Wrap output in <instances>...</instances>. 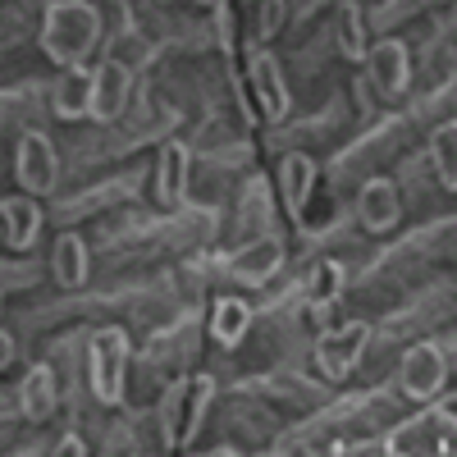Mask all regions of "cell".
I'll use <instances>...</instances> for the list:
<instances>
[{
  "mask_svg": "<svg viewBox=\"0 0 457 457\" xmlns=\"http://www.w3.org/2000/svg\"><path fill=\"white\" fill-rule=\"evenodd\" d=\"M101 46V14L87 0H55L42 14V51L60 69H79Z\"/></svg>",
  "mask_w": 457,
  "mask_h": 457,
  "instance_id": "cell-1",
  "label": "cell"
},
{
  "mask_svg": "<svg viewBox=\"0 0 457 457\" xmlns=\"http://www.w3.org/2000/svg\"><path fill=\"white\" fill-rule=\"evenodd\" d=\"M211 398H215V379L211 375H179L174 385L161 394V435H165L170 448H187L197 439Z\"/></svg>",
  "mask_w": 457,
  "mask_h": 457,
  "instance_id": "cell-2",
  "label": "cell"
},
{
  "mask_svg": "<svg viewBox=\"0 0 457 457\" xmlns=\"http://www.w3.org/2000/svg\"><path fill=\"white\" fill-rule=\"evenodd\" d=\"M87 385H92V398L114 407L124 403V385H129V334L114 329V325H101L92 329L87 338Z\"/></svg>",
  "mask_w": 457,
  "mask_h": 457,
  "instance_id": "cell-3",
  "label": "cell"
},
{
  "mask_svg": "<svg viewBox=\"0 0 457 457\" xmlns=\"http://www.w3.org/2000/svg\"><path fill=\"white\" fill-rule=\"evenodd\" d=\"M14 179L28 197H51L55 183H60V156H55V142L42 129H28L19 133L14 146Z\"/></svg>",
  "mask_w": 457,
  "mask_h": 457,
  "instance_id": "cell-4",
  "label": "cell"
},
{
  "mask_svg": "<svg viewBox=\"0 0 457 457\" xmlns=\"http://www.w3.org/2000/svg\"><path fill=\"white\" fill-rule=\"evenodd\" d=\"M370 348V325L366 320H348V325H338V329H325L316 338V366L325 379H348L361 357Z\"/></svg>",
  "mask_w": 457,
  "mask_h": 457,
  "instance_id": "cell-5",
  "label": "cell"
},
{
  "mask_svg": "<svg viewBox=\"0 0 457 457\" xmlns=\"http://www.w3.org/2000/svg\"><path fill=\"white\" fill-rule=\"evenodd\" d=\"M361 64H366V73H361L366 92L385 96V101H398L407 92V83H411V55H407V42H398V37L375 42Z\"/></svg>",
  "mask_w": 457,
  "mask_h": 457,
  "instance_id": "cell-6",
  "label": "cell"
},
{
  "mask_svg": "<svg viewBox=\"0 0 457 457\" xmlns=\"http://www.w3.org/2000/svg\"><path fill=\"white\" fill-rule=\"evenodd\" d=\"M444 379H448V361H444V348L439 343H411L403 353V366H398V385L411 403H430L444 394Z\"/></svg>",
  "mask_w": 457,
  "mask_h": 457,
  "instance_id": "cell-7",
  "label": "cell"
},
{
  "mask_svg": "<svg viewBox=\"0 0 457 457\" xmlns=\"http://www.w3.org/2000/svg\"><path fill=\"white\" fill-rule=\"evenodd\" d=\"M279 265H284V243L275 234H256L238 252H228L224 270H228V279H238L247 288H265V284L279 275Z\"/></svg>",
  "mask_w": 457,
  "mask_h": 457,
  "instance_id": "cell-8",
  "label": "cell"
},
{
  "mask_svg": "<svg viewBox=\"0 0 457 457\" xmlns=\"http://www.w3.org/2000/svg\"><path fill=\"white\" fill-rule=\"evenodd\" d=\"M133 101V69L120 60H101L92 69V120L96 124H114Z\"/></svg>",
  "mask_w": 457,
  "mask_h": 457,
  "instance_id": "cell-9",
  "label": "cell"
},
{
  "mask_svg": "<svg viewBox=\"0 0 457 457\" xmlns=\"http://www.w3.org/2000/svg\"><path fill=\"white\" fill-rule=\"evenodd\" d=\"M247 83H252V96H256V110L265 114L270 124H279L284 114H288V83H284V69L275 60V51H265L256 46L252 60H247Z\"/></svg>",
  "mask_w": 457,
  "mask_h": 457,
  "instance_id": "cell-10",
  "label": "cell"
},
{
  "mask_svg": "<svg viewBox=\"0 0 457 457\" xmlns=\"http://www.w3.org/2000/svg\"><path fill=\"white\" fill-rule=\"evenodd\" d=\"M357 220L366 234H389V228L403 220V197L394 179H366L357 193Z\"/></svg>",
  "mask_w": 457,
  "mask_h": 457,
  "instance_id": "cell-11",
  "label": "cell"
},
{
  "mask_svg": "<svg viewBox=\"0 0 457 457\" xmlns=\"http://www.w3.org/2000/svg\"><path fill=\"white\" fill-rule=\"evenodd\" d=\"M187 179H193V151H187L183 142H165L161 156H156V202H161L165 211L183 206Z\"/></svg>",
  "mask_w": 457,
  "mask_h": 457,
  "instance_id": "cell-12",
  "label": "cell"
},
{
  "mask_svg": "<svg viewBox=\"0 0 457 457\" xmlns=\"http://www.w3.org/2000/svg\"><path fill=\"white\" fill-rule=\"evenodd\" d=\"M37 234H42V206H37V197H5L0 202V243H5L10 252H28L37 243Z\"/></svg>",
  "mask_w": 457,
  "mask_h": 457,
  "instance_id": "cell-13",
  "label": "cell"
},
{
  "mask_svg": "<svg viewBox=\"0 0 457 457\" xmlns=\"http://www.w3.org/2000/svg\"><path fill=\"white\" fill-rule=\"evenodd\" d=\"M279 193H284L288 215L302 224V220H307L312 197H316V161H312V156H302V151L284 156V165H279Z\"/></svg>",
  "mask_w": 457,
  "mask_h": 457,
  "instance_id": "cell-14",
  "label": "cell"
},
{
  "mask_svg": "<svg viewBox=\"0 0 457 457\" xmlns=\"http://www.w3.org/2000/svg\"><path fill=\"white\" fill-rule=\"evenodd\" d=\"M51 105L60 120H92V69H64L51 87Z\"/></svg>",
  "mask_w": 457,
  "mask_h": 457,
  "instance_id": "cell-15",
  "label": "cell"
},
{
  "mask_svg": "<svg viewBox=\"0 0 457 457\" xmlns=\"http://www.w3.org/2000/svg\"><path fill=\"white\" fill-rule=\"evenodd\" d=\"M51 275L60 288H83L87 275H92V256H87V243L83 234H60L55 247H51Z\"/></svg>",
  "mask_w": 457,
  "mask_h": 457,
  "instance_id": "cell-16",
  "label": "cell"
},
{
  "mask_svg": "<svg viewBox=\"0 0 457 457\" xmlns=\"http://www.w3.org/2000/svg\"><path fill=\"white\" fill-rule=\"evenodd\" d=\"M55 375L51 366H28V375L19 379V411L28 416V421H46V416L55 411Z\"/></svg>",
  "mask_w": 457,
  "mask_h": 457,
  "instance_id": "cell-17",
  "label": "cell"
},
{
  "mask_svg": "<svg viewBox=\"0 0 457 457\" xmlns=\"http://www.w3.org/2000/svg\"><path fill=\"white\" fill-rule=\"evenodd\" d=\"M247 325H252V307L243 297H220L215 312H211V338L220 348H238L247 338Z\"/></svg>",
  "mask_w": 457,
  "mask_h": 457,
  "instance_id": "cell-18",
  "label": "cell"
},
{
  "mask_svg": "<svg viewBox=\"0 0 457 457\" xmlns=\"http://www.w3.org/2000/svg\"><path fill=\"white\" fill-rule=\"evenodd\" d=\"M430 165L448 193H457V120H444L430 133Z\"/></svg>",
  "mask_w": 457,
  "mask_h": 457,
  "instance_id": "cell-19",
  "label": "cell"
},
{
  "mask_svg": "<svg viewBox=\"0 0 457 457\" xmlns=\"http://www.w3.org/2000/svg\"><path fill=\"white\" fill-rule=\"evenodd\" d=\"M343 284H348V270H343V261H316V270H312V279H307L312 307H316V312L334 307V302L343 297Z\"/></svg>",
  "mask_w": 457,
  "mask_h": 457,
  "instance_id": "cell-20",
  "label": "cell"
},
{
  "mask_svg": "<svg viewBox=\"0 0 457 457\" xmlns=\"http://www.w3.org/2000/svg\"><path fill=\"white\" fill-rule=\"evenodd\" d=\"M334 42L338 51L348 55V60H366V28H361V10L353 5V0H343L338 5V19H334Z\"/></svg>",
  "mask_w": 457,
  "mask_h": 457,
  "instance_id": "cell-21",
  "label": "cell"
},
{
  "mask_svg": "<svg viewBox=\"0 0 457 457\" xmlns=\"http://www.w3.org/2000/svg\"><path fill=\"white\" fill-rule=\"evenodd\" d=\"M247 5H252V37L270 42L284 23V0H247Z\"/></svg>",
  "mask_w": 457,
  "mask_h": 457,
  "instance_id": "cell-22",
  "label": "cell"
},
{
  "mask_svg": "<svg viewBox=\"0 0 457 457\" xmlns=\"http://www.w3.org/2000/svg\"><path fill=\"white\" fill-rule=\"evenodd\" d=\"M430 411H435V421H439L444 430H457V389L430 398Z\"/></svg>",
  "mask_w": 457,
  "mask_h": 457,
  "instance_id": "cell-23",
  "label": "cell"
},
{
  "mask_svg": "<svg viewBox=\"0 0 457 457\" xmlns=\"http://www.w3.org/2000/svg\"><path fill=\"white\" fill-rule=\"evenodd\" d=\"M51 453H55V457H87V444H83L79 435H64V439H60Z\"/></svg>",
  "mask_w": 457,
  "mask_h": 457,
  "instance_id": "cell-24",
  "label": "cell"
},
{
  "mask_svg": "<svg viewBox=\"0 0 457 457\" xmlns=\"http://www.w3.org/2000/svg\"><path fill=\"white\" fill-rule=\"evenodd\" d=\"M10 361H14V338H10V329H0V370Z\"/></svg>",
  "mask_w": 457,
  "mask_h": 457,
  "instance_id": "cell-25",
  "label": "cell"
},
{
  "mask_svg": "<svg viewBox=\"0 0 457 457\" xmlns=\"http://www.w3.org/2000/svg\"><path fill=\"white\" fill-rule=\"evenodd\" d=\"M435 453H444V457H457V430H444V439L435 444Z\"/></svg>",
  "mask_w": 457,
  "mask_h": 457,
  "instance_id": "cell-26",
  "label": "cell"
},
{
  "mask_svg": "<svg viewBox=\"0 0 457 457\" xmlns=\"http://www.w3.org/2000/svg\"><path fill=\"white\" fill-rule=\"evenodd\" d=\"M193 5H206V10H215V5H220V0H193Z\"/></svg>",
  "mask_w": 457,
  "mask_h": 457,
  "instance_id": "cell-27",
  "label": "cell"
}]
</instances>
